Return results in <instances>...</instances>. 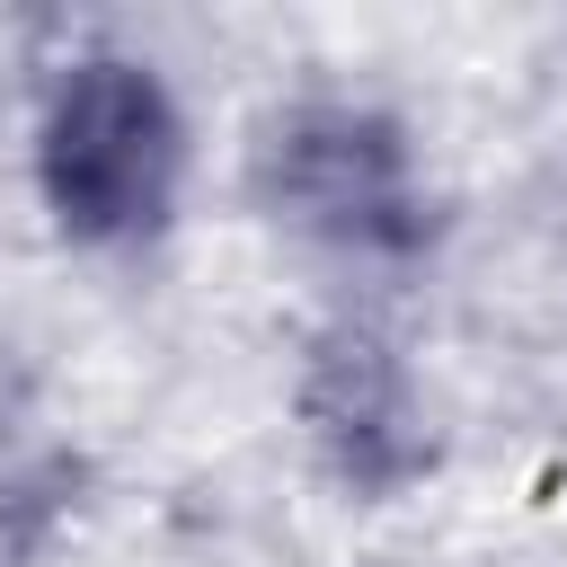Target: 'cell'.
I'll return each mask as SVG.
<instances>
[{"instance_id":"2","label":"cell","mask_w":567,"mask_h":567,"mask_svg":"<svg viewBox=\"0 0 567 567\" xmlns=\"http://www.w3.org/2000/svg\"><path fill=\"white\" fill-rule=\"evenodd\" d=\"M248 186L257 204L346 257H408L425 248V186L408 159V133L372 106L346 97H301L284 115H266L257 151H248Z\"/></svg>"},{"instance_id":"3","label":"cell","mask_w":567,"mask_h":567,"mask_svg":"<svg viewBox=\"0 0 567 567\" xmlns=\"http://www.w3.org/2000/svg\"><path fill=\"white\" fill-rule=\"evenodd\" d=\"M301 425L319 443V461L354 487V496H399L434 443H425V408L399 372V354L372 337V328H328L310 346V372H301Z\"/></svg>"},{"instance_id":"1","label":"cell","mask_w":567,"mask_h":567,"mask_svg":"<svg viewBox=\"0 0 567 567\" xmlns=\"http://www.w3.org/2000/svg\"><path fill=\"white\" fill-rule=\"evenodd\" d=\"M35 177H44V213L62 221V239L80 248L159 239L177 213V177H186V124L159 71L124 53L71 62L35 124Z\"/></svg>"}]
</instances>
